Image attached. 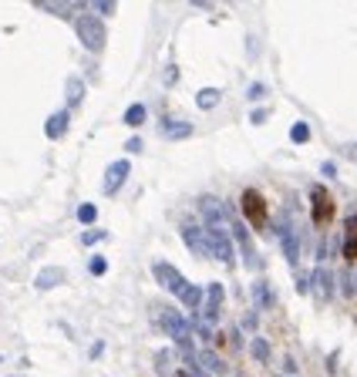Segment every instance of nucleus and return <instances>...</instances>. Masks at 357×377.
Instances as JSON below:
<instances>
[{
    "label": "nucleus",
    "mask_w": 357,
    "mask_h": 377,
    "mask_svg": "<svg viewBox=\"0 0 357 377\" xmlns=\"http://www.w3.org/2000/svg\"><path fill=\"white\" fill-rule=\"evenodd\" d=\"M159 323H162V330L172 337V343L179 347V357L186 360V364H192L196 360V343H192V327H189L186 317L179 310L166 306V310H159Z\"/></svg>",
    "instance_id": "f257e3e1"
},
{
    "label": "nucleus",
    "mask_w": 357,
    "mask_h": 377,
    "mask_svg": "<svg viewBox=\"0 0 357 377\" xmlns=\"http://www.w3.org/2000/svg\"><path fill=\"white\" fill-rule=\"evenodd\" d=\"M206 253L212 260H219L226 269L236 266V253H233V232L226 226H206Z\"/></svg>",
    "instance_id": "f03ea898"
},
{
    "label": "nucleus",
    "mask_w": 357,
    "mask_h": 377,
    "mask_svg": "<svg viewBox=\"0 0 357 377\" xmlns=\"http://www.w3.org/2000/svg\"><path fill=\"white\" fill-rule=\"evenodd\" d=\"M75 31H78V40L88 47V51H105V40H108V31H105V20L94 17V14H81V17L75 20Z\"/></svg>",
    "instance_id": "7ed1b4c3"
},
{
    "label": "nucleus",
    "mask_w": 357,
    "mask_h": 377,
    "mask_svg": "<svg viewBox=\"0 0 357 377\" xmlns=\"http://www.w3.org/2000/svg\"><path fill=\"white\" fill-rule=\"evenodd\" d=\"M240 202H243V216L249 219V226L263 232V229H266V219H270V206H266V195L260 192V188H246Z\"/></svg>",
    "instance_id": "20e7f679"
},
{
    "label": "nucleus",
    "mask_w": 357,
    "mask_h": 377,
    "mask_svg": "<svg viewBox=\"0 0 357 377\" xmlns=\"http://www.w3.org/2000/svg\"><path fill=\"white\" fill-rule=\"evenodd\" d=\"M310 219L317 226H330V219H334V195L327 192V186L310 188Z\"/></svg>",
    "instance_id": "39448f33"
},
{
    "label": "nucleus",
    "mask_w": 357,
    "mask_h": 377,
    "mask_svg": "<svg viewBox=\"0 0 357 377\" xmlns=\"http://www.w3.org/2000/svg\"><path fill=\"white\" fill-rule=\"evenodd\" d=\"M152 273H155V280L162 283V286H166L169 293H175V297H182V293L189 290V280H186V276H182V273H179V269H175L172 263H162V260H159V263L152 266Z\"/></svg>",
    "instance_id": "423d86ee"
},
{
    "label": "nucleus",
    "mask_w": 357,
    "mask_h": 377,
    "mask_svg": "<svg viewBox=\"0 0 357 377\" xmlns=\"http://www.w3.org/2000/svg\"><path fill=\"white\" fill-rule=\"evenodd\" d=\"M233 239L240 243V253H243V260H246L249 269H260V266H263L260 253H256V246H253V239H249V232H246V226L240 223V219H233Z\"/></svg>",
    "instance_id": "0eeeda50"
},
{
    "label": "nucleus",
    "mask_w": 357,
    "mask_h": 377,
    "mask_svg": "<svg viewBox=\"0 0 357 377\" xmlns=\"http://www.w3.org/2000/svg\"><path fill=\"white\" fill-rule=\"evenodd\" d=\"M129 175H132V162H129V158H115L112 165L105 169V192L115 195L118 188L129 182Z\"/></svg>",
    "instance_id": "6e6552de"
},
{
    "label": "nucleus",
    "mask_w": 357,
    "mask_h": 377,
    "mask_svg": "<svg viewBox=\"0 0 357 377\" xmlns=\"http://www.w3.org/2000/svg\"><path fill=\"white\" fill-rule=\"evenodd\" d=\"M196 364H199V371L206 377H233L229 364L219 354H212V350H196Z\"/></svg>",
    "instance_id": "1a4fd4ad"
},
{
    "label": "nucleus",
    "mask_w": 357,
    "mask_h": 377,
    "mask_svg": "<svg viewBox=\"0 0 357 377\" xmlns=\"http://www.w3.org/2000/svg\"><path fill=\"white\" fill-rule=\"evenodd\" d=\"M199 212H203L206 226H223L226 219H229L226 202H223V199H216V195H203V199H199Z\"/></svg>",
    "instance_id": "9d476101"
},
{
    "label": "nucleus",
    "mask_w": 357,
    "mask_h": 377,
    "mask_svg": "<svg viewBox=\"0 0 357 377\" xmlns=\"http://www.w3.org/2000/svg\"><path fill=\"white\" fill-rule=\"evenodd\" d=\"M68 125H71V112H68V108H61V112H54L48 121H44V135H48L51 142H57V138H64Z\"/></svg>",
    "instance_id": "9b49d317"
},
{
    "label": "nucleus",
    "mask_w": 357,
    "mask_h": 377,
    "mask_svg": "<svg viewBox=\"0 0 357 377\" xmlns=\"http://www.w3.org/2000/svg\"><path fill=\"white\" fill-rule=\"evenodd\" d=\"M182 239H186V246L196 253V256H209V253H206V229H203V226H192V223H186V226H182Z\"/></svg>",
    "instance_id": "f8f14e48"
},
{
    "label": "nucleus",
    "mask_w": 357,
    "mask_h": 377,
    "mask_svg": "<svg viewBox=\"0 0 357 377\" xmlns=\"http://www.w3.org/2000/svg\"><path fill=\"white\" fill-rule=\"evenodd\" d=\"M314 276H317V293L320 297H323V300H334V273H330V266L317 263Z\"/></svg>",
    "instance_id": "ddd939ff"
},
{
    "label": "nucleus",
    "mask_w": 357,
    "mask_h": 377,
    "mask_svg": "<svg viewBox=\"0 0 357 377\" xmlns=\"http://www.w3.org/2000/svg\"><path fill=\"white\" fill-rule=\"evenodd\" d=\"M159 128H162V135L172 138V142H182V138L192 135V125H189V121H172V118H162V121H159Z\"/></svg>",
    "instance_id": "4468645a"
},
{
    "label": "nucleus",
    "mask_w": 357,
    "mask_h": 377,
    "mask_svg": "<svg viewBox=\"0 0 357 377\" xmlns=\"http://www.w3.org/2000/svg\"><path fill=\"white\" fill-rule=\"evenodd\" d=\"M253 300H256V310H270V306H273V293H270L266 280L253 283Z\"/></svg>",
    "instance_id": "2eb2a0df"
},
{
    "label": "nucleus",
    "mask_w": 357,
    "mask_h": 377,
    "mask_svg": "<svg viewBox=\"0 0 357 377\" xmlns=\"http://www.w3.org/2000/svg\"><path fill=\"white\" fill-rule=\"evenodd\" d=\"M219 98H223L219 88H203V91L196 94V105H199V112H209V108H216V105H219Z\"/></svg>",
    "instance_id": "dca6fc26"
},
{
    "label": "nucleus",
    "mask_w": 357,
    "mask_h": 377,
    "mask_svg": "<svg viewBox=\"0 0 357 377\" xmlns=\"http://www.w3.org/2000/svg\"><path fill=\"white\" fill-rule=\"evenodd\" d=\"M64 280V269H54V266H48V269H41L38 276V290H51L54 283Z\"/></svg>",
    "instance_id": "f3484780"
},
{
    "label": "nucleus",
    "mask_w": 357,
    "mask_h": 377,
    "mask_svg": "<svg viewBox=\"0 0 357 377\" xmlns=\"http://www.w3.org/2000/svg\"><path fill=\"white\" fill-rule=\"evenodd\" d=\"M81 98H85V81H81L78 75H71L68 77V108H75Z\"/></svg>",
    "instance_id": "a211bd4d"
},
{
    "label": "nucleus",
    "mask_w": 357,
    "mask_h": 377,
    "mask_svg": "<svg viewBox=\"0 0 357 377\" xmlns=\"http://www.w3.org/2000/svg\"><path fill=\"white\" fill-rule=\"evenodd\" d=\"M290 142H293V145L310 142V125H307V121H293V125H290Z\"/></svg>",
    "instance_id": "6ab92c4d"
},
{
    "label": "nucleus",
    "mask_w": 357,
    "mask_h": 377,
    "mask_svg": "<svg viewBox=\"0 0 357 377\" xmlns=\"http://www.w3.org/2000/svg\"><path fill=\"white\" fill-rule=\"evenodd\" d=\"M94 219H98V206H94V202H81V206H78V223H81V226H92Z\"/></svg>",
    "instance_id": "aec40b11"
},
{
    "label": "nucleus",
    "mask_w": 357,
    "mask_h": 377,
    "mask_svg": "<svg viewBox=\"0 0 357 377\" xmlns=\"http://www.w3.org/2000/svg\"><path fill=\"white\" fill-rule=\"evenodd\" d=\"M142 121H145V105H129V108H125V125L138 128Z\"/></svg>",
    "instance_id": "412c9836"
},
{
    "label": "nucleus",
    "mask_w": 357,
    "mask_h": 377,
    "mask_svg": "<svg viewBox=\"0 0 357 377\" xmlns=\"http://www.w3.org/2000/svg\"><path fill=\"white\" fill-rule=\"evenodd\" d=\"M249 354L260 360V364H266V360H270V343H266L263 337H253V343H249Z\"/></svg>",
    "instance_id": "4be33fe9"
},
{
    "label": "nucleus",
    "mask_w": 357,
    "mask_h": 377,
    "mask_svg": "<svg viewBox=\"0 0 357 377\" xmlns=\"http://www.w3.org/2000/svg\"><path fill=\"white\" fill-rule=\"evenodd\" d=\"M92 10L94 17H108V14H115V3L112 0H92Z\"/></svg>",
    "instance_id": "5701e85b"
},
{
    "label": "nucleus",
    "mask_w": 357,
    "mask_h": 377,
    "mask_svg": "<svg viewBox=\"0 0 357 377\" xmlns=\"http://www.w3.org/2000/svg\"><path fill=\"white\" fill-rule=\"evenodd\" d=\"M344 239L357 243V212H351V216H347V223H344Z\"/></svg>",
    "instance_id": "b1692460"
},
{
    "label": "nucleus",
    "mask_w": 357,
    "mask_h": 377,
    "mask_svg": "<svg viewBox=\"0 0 357 377\" xmlns=\"http://www.w3.org/2000/svg\"><path fill=\"white\" fill-rule=\"evenodd\" d=\"M344 293H347V297H354V293H357V263L351 266V269H347V280H344Z\"/></svg>",
    "instance_id": "393cba45"
},
{
    "label": "nucleus",
    "mask_w": 357,
    "mask_h": 377,
    "mask_svg": "<svg viewBox=\"0 0 357 377\" xmlns=\"http://www.w3.org/2000/svg\"><path fill=\"white\" fill-rule=\"evenodd\" d=\"M105 236H108V232H105V229H88V232H85V236H81V246H94V243H101V239H105Z\"/></svg>",
    "instance_id": "a878e982"
},
{
    "label": "nucleus",
    "mask_w": 357,
    "mask_h": 377,
    "mask_svg": "<svg viewBox=\"0 0 357 377\" xmlns=\"http://www.w3.org/2000/svg\"><path fill=\"white\" fill-rule=\"evenodd\" d=\"M88 269H92L94 276H101V273L108 269V260H105V256H92V263H88Z\"/></svg>",
    "instance_id": "bb28decb"
},
{
    "label": "nucleus",
    "mask_w": 357,
    "mask_h": 377,
    "mask_svg": "<svg viewBox=\"0 0 357 377\" xmlns=\"http://www.w3.org/2000/svg\"><path fill=\"white\" fill-rule=\"evenodd\" d=\"M243 330H256V310H249V313H243Z\"/></svg>",
    "instance_id": "cd10ccee"
},
{
    "label": "nucleus",
    "mask_w": 357,
    "mask_h": 377,
    "mask_svg": "<svg viewBox=\"0 0 357 377\" xmlns=\"http://www.w3.org/2000/svg\"><path fill=\"white\" fill-rule=\"evenodd\" d=\"M266 114H270L266 108H253V114H249V121H253V125H263V121H266Z\"/></svg>",
    "instance_id": "c85d7f7f"
},
{
    "label": "nucleus",
    "mask_w": 357,
    "mask_h": 377,
    "mask_svg": "<svg viewBox=\"0 0 357 377\" xmlns=\"http://www.w3.org/2000/svg\"><path fill=\"white\" fill-rule=\"evenodd\" d=\"M125 149H129V155L142 151V138H129V142H125Z\"/></svg>",
    "instance_id": "c756f323"
},
{
    "label": "nucleus",
    "mask_w": 357,
    "mask_h": 377,
    "mask_svg": "<svg viewBox=\"0 0 357 377\" xmlns=\"http://www.w3.org/2000/svg\"><path fill=\"white\" fill-rule=\"evenodd\" d=\"M320 172H323L327 179H334V175H337V169H334V162H323V165H320Z\"/></svg>",
    "instance_id": "7c9ffc66"
},
{
    "label": "nucleus",
    "mask_w": 357,
    "mask_h": 377,
    "mask_svg": "<svg viewBox=\"0 0 357 377\" xmlns=\"http://www.w3.org/2000/svg\"><path fill=\"white\" fill-rule=\"evenodd\" d=\"M101 350H105V343H101V340H94V343H92V360L101 357Z\"/></svg>",
    "instance_id": "2f4dec72"
},
{
    "label": "nucleus",
    "mask_w": 357,
    "mask_h": 377,
    "mask_svg": "<svg viewBox=\"0 0 357 377\" xmlns=\"http://www.w3.org/2000/svg\"><path fill=\"white\" fill-rule=\"evenodd\" d=\"M263 91H266L263 84H253V88H249V98H260V94H263Z\"/></svg>",
    "instance_id": "473e14b6"
}]
</instances>
